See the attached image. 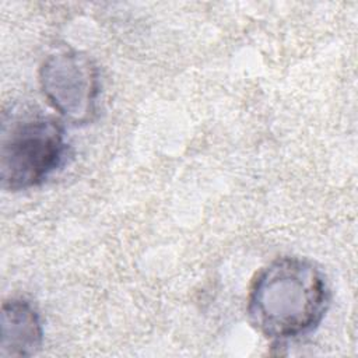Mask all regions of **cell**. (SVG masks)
I'll use <instances>...</instances> for the list:
<instances>
[{"instance_id":"obj_1","label":"cell","mask_w":358,"mask_h":358,"mask_svg":"<svg viewBox=\"0 0 358 358\" xmlns=\"http://www.w3.org/2000/svg\"><path fill=\"white\" fill-rule=\"evenodd\" d=\"M329 305L323 273L309 260L278 257L255 277L246 303L250 323L273 340H289L313 330Z\"/></svg>"},{"instance_id":"obj_2","label":"cell","mask_w":358,"mask_h":358,"mask_svg":"<svg viewBox=\"0 0 358 358\" xmlns=\"http://www.w3.org/2000/svg\"><path fill=\"white\" fill-rule=\"evenodd\" d=\"M67 143L59 120L39 113H3L0 180L11 192L43 183L64 161Z\"/></svg>"},{"instance_id":"obj_3","label":"cell","mask_w":358,"mask_h":358,"mask_svg":"<svg viewBox=\"0 0 358 358\" xmlns=\"http://www.w3.org/2000/svg\"><path fill=\"white\" fill-rule=\"evenodd\" d=\"M39 85L48 103L66 122L84 124L96 115L99 73L85 53L74 49L50 53L41 64Z\"/></svg>"},{"instance_id":"obj_4","label":"cell","mask_w":358,"mask_h":358,"mask_svg":"<svg viewBox=\"0 0 358 358\" xmlns=\"http://www.w3.org/2000/svg\"><path fill=\"white\" fill-rule=\"evenodd\" d=\"M0 357L35 355L43 343V326L36 308L22 298H11L1 305Z\"/></svg>"}]
</instances>
